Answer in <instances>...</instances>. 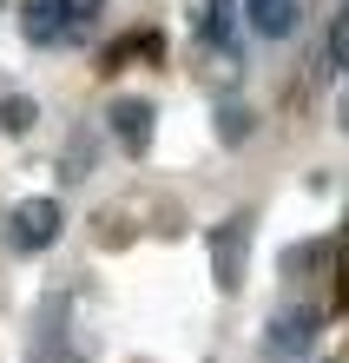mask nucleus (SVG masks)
<instances>
[{"label":"nucleus","mask_w":349,"mask_h":363,"mask_svg":"<svg viewBox=\"0 0 349 363\" xmlns=\"http://www.w3.org/2000/svg\"><path fill=\"white\" fill-rule=\"evenodd\" d=\"M20 33H27L33 47H73L67 7H59V0H27V7H20Z\"/></svg>","instance_id":"7"},{"label":"nucleus","mask_w":349,"mask_h":363,"mask_svg":"<svg viewBox=\"0 0 349 363\" xmlns=\"http://www.w3.org/2000/svg\"><path fill=\"white\" fill-rule=\"evenodd\" d=\"M33 119H40V106H33V99H20V93L0 99V125H7V133H27Z\"/></svg>","instance_id":"12"},{"label":"nucleus","mask_w":349,"mask_h":363,"mask_svg":"<svg viewBox=\"0 0 349 363\" xmlns=\"http://www.w3.org/2000/svg\"><path fill=\"white\" fill-rule=\"evenodd\" d=\"M59 231H67V211H59V199H20L7 211V245L20 251V258H40V251H53L59 245Z\"/></svg>","instance_id":"2"},{"label":"nucleus","mask_w":349,"mask_h":363,"mask_svg":"<svg viewBox=\"0 0 349 363\" xmlns=\"http://www.w3.org/2000/svg\"><path fill=\"white\" fill-rule=\"evenodd\" d=\"M330 67L349 79V13H336V27H330Z\"/></svg>","instance_id":"13"},{"label":"nucleus","mask_w":349,"mask_h":363,"mask_svg":"<svg viewBox=\"0 0 349 363\" xmlns=\"http://www.w3.org/2000/svg\"><path fill=\"white\" fill-rule=\"evenodd\" d=\"M217 139H224V145L251 139V106H217Z\"/></svg>","instance_id":"11"},{"label":"nucleus","mask_w":349,"mask_h":363,"mask_svg":"<svg viewBox=\"0 0 349 363\" xmlns=\"http://www.w3.org/2000/svg\"><path fill=\"white\" fill-rule=\"evenodd\" d=\"M191 27L211 53H237V40H244V0H191Z\"/></svg>","instance_id":"5"},{"label":"nucleus","mask_w":349,"mask_h":363,"mask_svg":"<svg viewBox=\"0 0 349 363\" xmlns=\"http://www.w3.org/2000/svg\"><path fill=\"white\" fill-rule=\"evenodd\" d=\"M244 251H251V218L244 211H231L224 225H211V277H217V291L244 284Z\"/></svg>","instance_id":"4"},{"label":"nucleus","mask_w":349,"mask_h":363,"mask_svg":"<svg viewBox=\"0 0 349 363\" xmlns=\"http://www.w3.org/2000/svg\"><path fill=\"white\" fill-rule=\"evenodd\" d=\"M244 20L264 40H290L297 33V0H244Z\"/></svg>","instance_id":"8"},{"label":"nucleus","mask_w":349,"mask_h":363,"mask_svg":"<svg viewBox=\"0 0 349 363\" xmlns=\"http://www.w3.org/2000/svg\"><path fill=\"white\" fill-rule=\"evenodd\" d=\"M151 133H159V106L151 99H119L113 106V139L125 145V152H145Z\"/></svg>","instance_id":"6"},{"label":"nucleus","mask_w":349,"mask_h":363,"mask_svg":"<svg viewBox=\"0 0 349 363\" xmlns=\"http://www.w3.org/2000/svg\"><path fill=\"white\" fill-rule=\"evenodd\" d=\"M316 324H323V311H316V304H283L270 324H264V357L297 363L303 350L316 344Z\"/></svg>","instance_id":"3"},{"label":"nucleus","mask_w":349,"mask_h":363,"mask_svg":"<svg viewBox=\"0 0 349 363\" xmlns=\"http://www.w3.org/2000/svg\"><path fill=\"white\" fill-rule=\"evenodd\" d=\"M330 258H336L330 238H323V245H290V251H283V271H290V277H297V271H323Z\"/></svg>","instance_id":"9"},{"label":"nucleus","mask_w":349,"mask_h":363,"mask_svg":"<svg viewBox=\"0 0 349 363\" xmlns=\"http://www.w3.org/2000/svg\"><path fill=\"white\" fill-rule=\"evenodd\" d=\"M59 7H67V33L73 40H86L99 27V13H105V0H59Z\"/></svg>","instance_id":"10"},{"label":"nucleus","mask_w":349,"mask_h":363,"mask_svg":"<svg viewBox=\"0 0 349 363\" xmlns=\"http://www.w3.org/2000/svg\"><path fill=\"white\" fill-rule=\"evenodd\" d=\"M93 357V337L73 324V297L47 291L33 311V363H86Z\"/></svg>","instance_id":"1"},{"label":"nucleus","mask_w":349,"mask_h":363,"mask_svg":"<svg viewBox=\"0 0 349 363\" xmlns=\"http://www.w3.org/2000/svg\"><path fill=\"white\" fill-rule=\"evenodd\" d=\"M336 125L349 133V79H343V93H336Z\"/></svg>","instance_id":"14"}]
</instances>
